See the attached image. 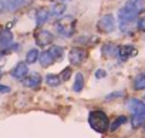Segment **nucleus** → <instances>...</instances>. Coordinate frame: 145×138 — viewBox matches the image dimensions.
Returning <instances> with one entry per match:
<instances>
[{"instance_id":"0eeeda50","label":"nucleus","mask_w":145,"mask_h":138,"mask_svg":"<svg viewBox=\"0 0 145 138\" xmlns=\"http://www.w3.org/2000/svg\"><path fill=\"white\" fill-rule=\"evenodd\" d=\"M124 7L139 16L141 13L145 12V0H127Z\"/></svg>"},{"instance_id":"2eb2a0df","label":"nucleus","mask_w":145,"mask_h":138,"mask_svg":"<svg viewBox=\"0 0 145 138\" xmlns=\"http://www.w3.org/2000/svg\"><path fill=\"white\" fill-rule=\"evenodd\" d=\"M37 61H40L41 67H50L56 60L53 58V56L50 54V51H43L41 54H39V60Z\"/></svg>"},{"instance_id":"6e6552de","label":"nucleus","mask_w":145,"mask_h":138,"mask_svg":"<svg viewBox=\"0 0 145 138\" xmlns=\"http://www.w3.org/2000/svg\"><path fill=\"white\" fill-rule=\"evenodd\" d=\"M135 54H137V48H135L134 46H131V44L120 46V47H118V50H117V56H118L122 61L128 60L129 57H134Z\"/></svg>"},{"instance_id":"6ab92c4d","label":"nucleus","mask_w":145,"mask_h":138,"mask_svg":"<svg viewBox=\"0 0 145 138\" xmlns=\"http://www.w3.org/2000/svg\"><path fill=\"white\" fill-rule=\"evenodd\" d=\"M131 124L134 128H138L145 124V114H132L131 117Z\"/></svg>"},{"instance_id":"cd10ccee","label":"nucleus","mask_w":145,"mask_h":138,"mask_svg":"<svg viewBox=\"0 0 145 138\" xmlns=\"http://www.w3.org/2000/svg\"><path fill=\"white\" fill-rule=\"evenodd\" d=\"M0 93H2V94L10 93V87H9V86H3V84H0Z\"/></svg>"},{"instance_id":"c756f323","label":"nucleus","mask_w":145,"mask_h":138,"mask_svg":"<svg viewBox=\"0 0 145 138\" xmlns=\"http://www.w3.org/2000/svg\"><path fill=\"white\" fill-rule=\"evenodd\" d=\"M5 9H6V2L5 0H0V13H2Z\"/></svg>"},{"instance_id":"bb28decb","label":"nucleus","mask_w":145,"mask_h":138,"mask_svg":"<svg viewBox=\"0 0 145 138\" xmlns=\"http://www.w3.org/2000/svg\"><path fill=\"white\" fill-rule=\"evenodd\" d=\"M105 76H107V71L103 70V68H100V70L95 71V77H97V78H104Z\"/></svg>"},{"instance_id":"b1692460","label":"nucleus","mask_w":145,"mask_h":138,"mask_svg":"<svg viewBox=\"0 0 145 138\" xmlns=\"http://www.w3.org/2000/svg\"><path fill=\"white\" fill-rule=\"evenodd\" d=\"M71 74H72V68H71V67H65L64 70L58 74V77H60V80H61V83H63V81H67V80L71 77Z\"/></svg>"},{"instance_id":"aec40b11","label":"nucleus","mask_w":145,"mask_h":138,"mask_svg":"<svg viewBox=\"0 0 145 138\" xmlns=\"http://www.w3.org/2000/svg\"><path fill=\"white\" fill-rule=\"evenodd\" d=\"M48 51H50V54L53 56L54 60H60L64 56V47H61V46H53Z\"/></svg>"},{"instance_id":"f8f14e48","label":"nucleus","mask_w":145,"mask_h":138,"mask_svg":"<svg viewBox=\"0 0 145 138\" xmlns=\"http://www.w3.org/2000/svg\"><path fill=\"white\" fill-rule=\"evenodd\" d=\"M65 10H67V5H65L64 2H56V3H53V5L50 6V9H48L50 14H53L54 17H61V16L65 13Z\"/></svg>"},{"instance_id":"4468645a","label":"nucleus","mask_w":145,"mask_h":138,"mask_svg":"<svg viewBox=\"0 0 145 138\" xmlns=\"http://www.w3.org/2000/svg\"><path fill=\"white\" fill-rule=\"evenodd\" d=\"M48 19H50V12H48V9L41 7V9L37 10V13H36V24H37L39 27L43 26L44 23H47Z\"/></svg>"},{"instance_id":"1a4fd4ad","label":"nucleus","mask_w":145,"mask_h":138,"mask_svg":"<svg viewBox=\"0 0 145 138\" xmlns=\"http://www.w3.org/2000/svg\"><path fill=\"white\" fill-rule=\"evenodd\" d=\"M127 107L132 114H145V104L138 98H129Z\"/></svg>"},{"instance_id":"20e7f679","label":"nucleus","mask_w":145,"mask_h":138,"mask_svg":"<svg viewBox=\"0 0 145 138\" xmlns=\"http://www.w3.org/2000/svg\"><path fill=\"white\" fill-rule=\"evenodd\" d=\"M36 44L39 46V47H46V46H48V44H51L53 43V40H54V36H53V33L51 31H48V30H39L37 33H36Z\"/></svg>"},{"instance_id":"5701e85b","label":"nucleus","mask_w":145,"mask_h":138,"mask_svg":"<svg viewBox=\"0 0 145 138\" xmlns=\"http://www.w3.org/2000/svg\"><path fill=\"white\" fill-rule=\"evenodd\" d=\"M124 122H127V117L120 115V117H118V118H115V120H114V122L110 125V129H111V131H115V129H117L118 127H121Z\"/></svg>"},{"instance_id":"39448f33","label":"nucleus","mask_w":145,"mask_h":138,"mask_svg":"<svg viewBox=\"0 0 145 138\" xmlns=\"http://www.w3.org/2000/svg\"><path fill=\"white\" fill-rule=\"evenodd\" d=\"M13 44V33L10 29H3L0 31V51H10V46Z\"/></svg>"},{"instance_id":"f03ea898","label":"nucleus","mask_w":145,"mask_h":138,"mask_svg":"<svg viewBox=\"0 0 145 138\" xmlns=\"http://www.w3.org/2000/svg\"><path fill=\"white\" fill-rule=\"evenodd\" d=\"M97 29L101 33H112L115 30V17L112 14H104L100 17L98 23H97Z\"/></svg>"},{"instance_id":"a211bd4d","label":"nucleus","mask_w":145,"mask_h":138,"mask_svg":"<svg viewBox=\"0 0 145 138\" xmlns=\"http://www.w3.org/2000/svg\"><path fill=\"white\" fill-rule=\"evenodd\" d=\"M44 81H46V84L50 86V87H58V86L61 84L60 77L56 76V74H47L46 78H44Z\"/></svg>"},{"instance_id":"393cba45","label":"nucleus","mask_w":145,"mask_h":138,"mask_svg":"<svg viewBox=\"0 0 145 138\" xmlns=\"http://www.w3.org/2000/svg\"><path fill=\"white\" fill-rule=\"evenodd\" d=\"M122 95H124V93H122V91H115V93L108 94V95L105 97V100H114V98H118V97H122Z\"/></svg>"},{"instance_id":"a878e982","label":"nucleus","mask_w":145,"mask_h":138,"mask_svg":"<svg viewBox=\"0 0 145 138\" xmlns=\"http://www.w3.org/2000/svg\"><path fill=\"white\" fill-rule=\"evenodd\" d=\"M137 27H138V30H139V31H144V33H145V16H142V17L138 20Z\"/></svg>"},{"instance_id":"2f4dec72","label":"nucleus","mask_w":145,"mask_h":138,"mask_svg":"<svg viewBox=\"0 0 145 138\" xmlns=\"http://www.w3.org/2000/svg\"><path fill=\"white\" fill-rule=\"evenodd\" d=\"M144 100H145V97H144Z\"/></svg>"},{"instance_id":"423d86ee","label":"nucleus","mask_w":145,"mask_h":138,"mask_svg":"<svg viewBox=\"0 0 145 138\" xmlns=\"http://www.w3.org/2000/svg\"><path fill=\"white\" fill-rule=\"evenodd\" d=\"M10 74H12V77H14V78L23 80V78L29 74V65H27V63H24V61L17 63V64L13 67V70L10 71Z\"/></svg>"},{"instance_id":"9d476101","label":"nucleus","mask_w":145,"mask_h":138,"mask_svg":"<svg viewBox=\"0 0 145 138\" xmlns=\"http://www.w3.org/2000/svg\"><path fill=\"white\" fill-rule=\"evenodd\" d=\"M41 76L37 74V73H33L30 76H26L23 78V86L24 87H29V88H37L40 84H41Z\"/></svg>"},{"instance_id":"ddd939ff","label":"nucleus","mask_w":145,"mask_h":138,"mask_svg":"<svg viewBox=\"0 0 145 138\" xmlns=\"http://www.w3.org/2000/svg\"><path fill=\"white\" fill-rule=\"evenodd\" d=\"M56 31L61 36V37H71L72 36V33H74V26H70L68 27V24H64V23H61V22H58L57 24H56Z\"/></svg>"},{"instance_id":"412c9836","label":"nucleus","mask_w":145,"mask_h":138,"mask_svg":"<svg viewBox=\"0 0 145 138\" xmlns=\"http://www.w3.org/2000/svg\"><path fill=\"white\" fill-rule=\"evenodd\" d=\"M39 60V50L37 48H30L26 54V63L27 64H33Z\"/></svg>"},{"instance_id":"7ed1b4c3","label":"nucleus","mask_w":145,"mask_h":138,"mask_svg":"<svg viewBox=\"0 0 145 138\" xmlns=\"http://www.w3.org/2000/svg\"><path fill=\"white\" fill-rule=\"evenodd\" d=\"M87 58V51L81 47H72L68 53V60L72 65H80L86 61Z\"/></svg>"},{"instance_id":"dca6fc26","label":"nucleus","mask_w":145,"mask_h":138,"mask_svg":"<svg viewBox=\"0 0 145 138\" xmlns=\"http://www.w3.org/2000/svg\"><path fill=\"white\" fill-rule=\"evenodd\" d=\"M83 88H84V76L81 73H77L76 74V81H74V84H72V91L80 93V91H83Z\"/></svg>"},{"instance_id":"c85d7f7f","label":"nucleus","mask_w":145,"mask_h":138,"mask_svg":"<svg viewBox=\"0 0 145 138\" xmlns=\"http://www.w3.org/2000/svg\"><path fill=\"white\" fill-rule=\"evenodd\" d=\"M6 64V57H5V51H0V67H3Z\"/></svg>"},{"instance_id":"9b49d317","label":"nucleus","mask_w":145,"mask_h":138,"mask_svg":"<svg viewBox=\"0 0 145 138\" xmlns=\"http://www.w3.org/2000/svg\"><path fill=\"white\" fill-rule=\"evenodd\" d=\"M33 0H6V9L9 12H16V10L27 6Z\"/></svg>"},{"instance_id":"f257e3e1","label":"nucleus","mask_w":145,"mask_h":138,"mask_svg":"<svg viewBox=\"0 0 145 138\" xmlns=\"http://www.w3.org/2000/svg\"><path fill=\"white\" fill-rule=\"evenodd\" d=\"M88 124L94 131H97L100 134L107 132V129L110 128V120H108L107 114L101 110H94L88 114Z\"/></svg>"},{"instance_id":"f3484780","label":"nucleus","mask_w":145,"mask_h":138,"mask_svg":"<svg viewBox=\"0 0 145 138\" xmlns=\"http://www.w3.org/2000/svg\"><path fill=\"white\" fill-rule=\"evenodd\" d=\"M134 88H135L137 91L145 90V71H144V73H139V74L134 78Z\"/></svg>"},{"instance_id":"4be33fe9","label":"nucleus","mask_w":145,"mask_h":138,"mask_svg":"<svg viewBox=\"0 0 145 138\" xmlns=\"http://www.w3.org/2000/svg\"><path fill=\"white\" fill-rule=\"evenodd\" d=\"M117 50H118V47H115V46L111 44V43H107V44L103 47V54H104L105 57H111V56L117 54Z\"/></svg>"},{"instance_id":"7c9ffc66","label":"nucleus","mask_w":145,"mask_h":138,"mask_svg":"<svg viewBox=\"0 0 145 138\" xmlns=\"http://www.w3.org/2000/svg\"><path fill=\"white\" fill-rule=\"evenodd\" d=\"M0 78H2V71H0Z\"/></svg>"}]
</instances>
